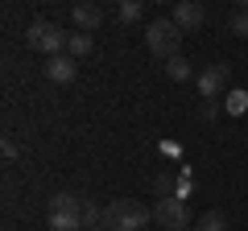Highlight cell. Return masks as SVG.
<instances>
[{
  "mask_svg": "<svg viewBox=\"0 0 248 231\" xmlns=\"http://www.w3.org/2000/svg\"><path fill=\"white\" fill-rule=\"evenodd\" d=\"M149 219H153V211L133 202V198H116V202L104 206V227L108 231H141Z\"/></svg>",
  "mask_w": 248,
  "mask_h": 231,
  "instance_id": "cell-1",
  "label": "cell"
},
{
  "mask_svg": "<svg viewBox=\"0 0 248 231\" xmlns=\"http://www.w3.org/2000/svg\"><path fill=\"white\" fill-rule=\"evenodd\" d=\"M145 45H149L157 58H178V50H182V29L174 25V17H157L145 25Z\"/></svg>",
  "mask_w": 248,
  "mask_h": 231,
  "instance_id": "cell-2",
  "label": "cell"
},
{
  "mask_svg": "<svg viewBox=\"0 0 248 231\" xmlns=\"http://www.w3.org/2000/svg\"><path fill=\"white\" fill-rule=\"evenodd\" d=\"M25 45L29 50L50 54V58H58V54H66V45H71V33H62L54 21H33V25L25 29Z\"/></svg>",
  "mask_w": 248,
  "mask_h": 231,
  "instance_id": "cell-3",
  "label": "cell"
},
{
  "mask_svg": "<svg viewBox=\"0 0 248 231\" xmlns=\"http://www.w3.org/2000/svg\"><path fill=\"white\" fill-rule=\"evenodd\" d=\"M50 231H83V202L75 194L50 198Z\"/></svg>",
  "mask_w": 248,
  "mask_h": 231,
  "instance_id": "cell-4",
  "label": "cell"
},
{
  "mask_svg": "<svg viewBox=\"0 0 248 231\" xmlns=\"http://www.w3.org/2000/svg\"><path fill=\"white\" fill-rule=\"evenodd\" d=\"M153 219H157L166 231H186L190 227V211H186V202L178 194H161L157 206H153Z\"/></svg>",
  "mask_w": 248,
  "mask_h": 231,
  "instance_id": "cell-5",
  "label": "cell"
},
{
  "mask_svg": "<svg viewBox=\"0 0 248 231\" xmlns=\"http://www.w3.org/2000/svg\"><path fill=\"white\" fill-rule=\"evenodd\" d=\"M228 83H232V66L215 62V66H207V71L199 74V95H203V99H219Z\"/></svg>",
  "mask_w": 248,
  "mask_h": 231,
  "instance_id": "cell-6",
  "label": "cell"
},
{
  "mask_svg": "<svg viewBox=\"0 0 248 231\" xmlns=\"http://www.w3.org/2000/svg\"><path fill=\"white\" fill-rule=\"evenodd\" d=\"M207 21V9L199 4V0H182V4H174V25L182 29V33H190V29H199Z\"/></svg>",
  "mask_w": 248,
  "mask_h": 231,
  "instance_id": "cell-7",
  "label": "cell"
},
{
  "mask_svg": "<svg viewBox=\"0 0 248 231\" xmlns=\"http://www.w3.org/2000/svg\"><path fill=\"white\" fill-rule=\"evenodd\" d=\"M75 74H79V62H75L71 54H58V58L46 62V79L50 83H75Z\"/></svg>",
  "mask_w": 248,
  "mask_h": 231,
  "instance_id": "cell-8",
  "label": "cell"
},
{
  "mask_svg": "<svg viewBox=\"0 0 248 231\" xmlns=\"http://www.w3.org/2000/svg\"><path fill=\"white\" fill-rule=\"evenodd\" d=\"M71 17H75V25H79V33H95L99 21H104V9L83 0V4H75V9H71Z\"/></svg>",
  "mask_w": 248,
  "mask_h": 231,
  "instance_id": "cell-9",
  "label": "cell"
},
{
  "mask_svg": "<svg viewBox=\"0 0 248 231\" xmlns=\"http://www.w3.org/2000/svg\"><path fill=\"white\" fill-rule=\"evenodd\" d=\"M116 17H120V25H137V21L145 17V4H141V0H120Z\"/></svg>",
  "mask_w": 248,
  "mask_h": 231,
  "instance_id": "cell-10",
  "label": "cell"
},
{
  "mask_svg": "<svg viewBox=\"0 0 248 231\" xmlns=\"http://www.w3.org/2000/svg\"><path fill=\"white\" fill-rule=\"evenodd\" d=\"M195 231H228V219H223V211H207L195 223Z\"/></svg>",
  "mask_w": 248,
  "mask_h": 231,
  "instance_id": "cell-11",
  "label": "cell"
},
{
  "mask_svg": "<svg viewBox=\"0 0 248 231\" xmlns=\"http://www.w3.org/2000/svg\"><path fill=\"white\" fill-rule=\"evenodd\" d=\"M66 54H71L75 62H79L83 54H91V33H71V45H66Z\"/></svg>",
  "mask_w": 248,
  "mask_h": 231,
  "instance_id": "cell-12",
  "label": "cell"
},
{
  "mask_svg": "<svg viewBox=\"0 0 248 231\" xmlns=\"http://www.w3.org/2000/svg\"><path fill=\"white\" fill-rule=\"evenodd\" d=\"M228 33H240V37H248V9H244V4H240V9L228 17Z\"/></svg>",
  "mask_w": 248,
  "mask_h": 231,
  "instance_id": "cell-13",
  "label": "cell"
},
{
  "mask_svg": "<svg viewBox=\"0 0 248 231\" xmlns=\"http://www.w3.org/2000/svg\"><path fill=\"white\" fill-rule=\"evenodd\" d=\"M166 74H170V79H190V62L178 54V58H170V62H166Z\"/></svg>",
  "mask_w": 248,
  "mask_h": 231,
  "instance_id": "cell-14",
  "label": "cell"
},
{
  "mask_svg": "<svg viewBox=\"0 0 248 231\" xmlns=\"http://www.w3.org/2000/svg\"><path fill=\"white\" fill-rule=\"evenodd\" d=\"M83 227H87V231L104 227V211H99L95 202H87V206H83Z\"/></svg>",
  "mask_w": 248,
  "mask_h": 231,
  "instance_id": "cell-15",
  "label": "cell"
},
{
  "mask_svg": "<svg viewBox=\"0 0 248 231\" xmlns=\"http://www.w3.org/2000/svg\"><path fill=\"white\" fill-rule=\"evenodd\" d=\"M244 107H248V95H244V91H232V95H228V112H244Z\"/></svg>",
  "mask_w": 248,
  "mask_h": 231,
  "instance_id": "cell-16",
  "label": "cell"
},
{
  "mask_svg": "<svg viewBox=\"0 0 248 231\" xmlns=\"http://www.w3.org/2000/svg\"><path fill=\"white\" fill-rule=\"evenodd\" d=\"M95 231H108V227H95Z\"/></svg>",
  "mask_w": 248,
  "mask_h": 231,
  "instance_id": "cell-17",
  "label": "cell"
}]
</instances>
